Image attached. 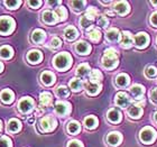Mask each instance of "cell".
Here are the masks:
<instances>
[{
    "mask_svg": "<svg viewBox=\"0 0 157 147\" xmlns=\"http://www.w3.org/2000/svg\"><path fill=\"white\" fill-rule=\"evenodd\" d=\"M40 79H42V82L45 85H52L55 82V75L52 72H48V71L43 72L42 75H40Z\"/></svg>",
    "mask_w": 157,
    "mask_h": 147,
    "instance_id": "cell-17",
    "label": "cell"
},
{
    "mask_svg": "<svg viewBox=\"0 0 157 147\" xmlns=\"http://www.w3.org/2000/svg\"><path fill=\"white\" fill-rule=\"evenodd\" d=\"M121 141H122V136H121L119 133L117 131H113V133H110L107 137V141L109 143V145L111 146H118L120 144Z\"/></svg>",
    "mask_w": 157,
    "mask_h": 147,
    "instance_id": "cell-12",
    "label": "cell"
},
{
    "mask_svg": "<svg viewBox=\"0 0 157 147\" xmlns=\"http://www.w3.org/2000/svg\"><path fill=\"white\" fill-rule=\"evenodd\" d=\"M53 63L56 69L64 71V70L70 69V66L72 64V56L70 55L69 53H61L54 57Z\"/></svg>",
    "mask_w": 157,
    "mask_h": 147,
    "instance_id": "cell-2",
    "label": "cell"
},
{
    "mask_svg": "<svg viewBox=\"0 0 157 147\" xmlns=\"http://www.w3.org/2000/svg\"><path fill=\"white\" fill-rule=\"evenodd\" d=\"M129 103H130V99H129L127 93H124V92L117 93V95H116V105L119 106V107H122V108H126V107H128Z\"/></svg>",
    "mask_w": 157,
    "mask_h": 147,
    "instance_id": "cell-9",
    "label": "cell"
},
{
    "mask_svg": "<svg viewBox=\"0 0 157 147\" xmlns=\"http://www.w3.org/2000/svg\"><path fill=\"white\" fill-rule=\"evenodd\" d=\"M139 137H140V141H144L145 144H151V143L156 139L157 133L155 131L154 128L145 127V128H143V129H141Z\"/></svg>",
    "mask_w": 157,
    "mask_h": 147,
    "instance_id": "cell-4",
    "label": "cell"
},
{
    "mask_svg": "<svg viewBox=\"0 0 157 147\" xmlns=\"http://www.w3.org/2000/svg\"><path fill=\"white\" fill-rule=\"evenodd\" d=\"M64 34H65L66 39H69V41H74V39L78 36V30H76L75 27H73V26L67 27V28L64 30Z\"/></svg>",
    "mask_w": 157,
    "mask_h": 147,
    "instance_id": "cell-23",
    "label": "cell"
},
{
    "mask_svg": "<svg viewBox=\"0 0 157 147\" xmlns=\"http://www.w3.org/2000/svg\"><path fill=\"white\" fill-rule=\"evenodd\" d=\"M115 10L116 13L124 16V15L128 14V11L130 10V7H129V5L126 1H119V2H117L115 5Z\"/></svg>",
    "mask_w": 157,
    "mask_h": 147,
    "instance_id": "cell-14",
    "label": "cell"
},
{
    "mask_svg": "<svg viewBox=\"0 0 157 147\" xmlns=\"http://www.w3.org/2000/svg\"><path fill=\"white\" fill-rule=\"evenodd\" d=\"M85 17L88 18L89 20L93 21L95 17H98V10L93 8V7H90L88 10H86V14H85Z\"/></svg>",
    "mask_w": 157,
    "mask_h": 147,
    "instance_id": "cell-36",
    "label": "cell"
},
{
    "mask_svg": "<svg viewBox=\"0 0 157 147\" xmlns=\"http://www.w3.org/2000/svg\"><path fill=\"white\" fill-rule=\"evenodd\" d=\"M88 35H89V38L91 39V41H93V42H99L100 38H101V33L98 29H95V28H92L88 33Z\"/></svg>",
    "mask_w": 157,
    "mask_h": 147,
    "instance_id": "cell-35",
    "label": "cell"
},
{
    "mask_svg": "<svg viewBox=\"0 0 157 147\" xmlns=\"http://www.w3.org/2000/svg\"><path fill=\"white\" fill-rule=\"evenodd\" d=\"M70 88L75 92L80 91V90L83 88V82H82L81 79H78V78L72 79V80L70 81Z\"/></svg>",
    "mask_w": 157,
    "mask_h": 147,
    "instance_id": "cell-27",
    "label": "cell"
},
{
    "mask_svg": "<svg viewBox=\"0 0 157 147\" xmlns=\"http://www.w3.org/2000/svg\"><path fill=\"white\" fill-rule=\"evenodd\" d=\"M1 129H2V124H1V121H0V131H1Z\"/></svg>",
    "mask_w": 157,
    "mask_h": 147,
    "instance_id": "cell-53",
    "label": "cell"
},
{
    "mask_svg": "<svg viewBox=\"0 0 157 147\" xmlns=\"http://www.w3.org/2000/svg\"><path fill=\"white\" fill-rule=\"evenodd\" d=\"M120 38V32L117 28H111L107 32V39L110 42H117Z\"/></svg>",
    "mask_w": 157,
    "mask_h": 147,
    "instance_id": "cell-26",
    "label": "cell"
},
{
    "mask_svg": "<svg viewBox=\"0 0 157 147\" xmlns=\"http://www.w3.org/2000/svg\"><path fill=\"white\" fill-rule=\"evenodd\" d=\"M146 74H147L148 76L153 78V76H155V75L157 74V69L154 68V66H148L147 69H146Z\"/></svg>",
    "mask_w": 157,
    "mask_h": 147,
    "instance_id": "cell-43",
    "label": "cell"
},
{
    "mask_svg": "<svg viewBox=\"0 0 157 147\" xmlns=\"http://www.w3.org/2000/svg\"><path fill=\"white\" fill-rule=\"evenodd\" d=\"M13 51L10 46L5 45L0 48V56L3 57V59H10V57H13Z\"/></svg>",
    "mask_w": 157,
    "mask_h": 147,
    "instance_id": "cell-30",
    "label": "cell"
},
{
    "mask_svg": "<svg viewBox=\"0 0 157 147\" xmlns=\"http://www.w3.org/2000/svg\"><path fill=\"white\" fill-rule=\"evenodd\" d=\"M56 125H57L56 120L53 117H51V116L42 118V120H40V128H42L44 131L54 130L56 127Z\"/></svg>",
    "mask_w": 157,
    "mask_h": 147,
    "instance_id": "cell-5",
    "label": "cell"
},
{
    "mask_svg": "<svg viewBox=\"0 0 157 147\" xmlns=\"http://www.w3.org/2000/svg\"><path fill=\"white\" fill-rule=\"evenodd\" d=\"M80 124H78V121L75 120H72L70 121L69 125H67V131H69L71 135H75L78 134V131H80Z\"/></svg>",
    "mask_w": 157,
    "mask_h": 147,
    "instance_id": "cell-32",
    "label": "cell"
},
{
    "mask_svg": "<svg viewBox=\"0 0 157 147\" xmlns=\"http://www.w3.org/2000/svg\"><path fill=\"white\" fill-rule=\"evenodd\" d=\"M120 44L124 48H129L134 44V37H132V35L129 32H124L122 35H121Z\"/></svg>",
    "mask_w": 157,
    "mask_h": 147,
    "instance_id": "cell-10",
    "label": "cell"
},
{
    "mask_svg": "<svg viewBox=\"0 0 157 147\" xmlns=\"http://www.w3.org/2000/svg\"><path fill=\"white\" fill-rule=\"evenodd\" d=\"M62 44V41L59 38V37H54L52 39V42H51V47L52 48H59V46Z\"/></svg>",
    "mask_w": 157,
    "mask_h": 147,
    "instance_id": "cell-42",
    "label": "cell"
},
{
    "mask_svg": "<svg viewBox=\"0 0 157 147\" xmlns=\"http://www.w3.org/2000/svg\"><path fill=\"white\" fill-rule=\"evenodd\" d=\"M107 117L111 122H119L121 120V112L118 111L117 109H111V110L108 111Z\"/></svg>",
    "mask_w": 157,
    "mask_h": 147,
    "instance_id": "cell-21",
    "label": "cell"
},
{
    "mask_svg": "<svg viewBox=\"0 0 157 147\" xmlns=\"http://www.w3.org/2000/svg\"><path fill=\"white\" fill-rule=\"evenodd\" d=\"M85 3H86L85 1H72L71 5L73 6L74 10H76V11H81V10L84 9Z\"/></svg>",
    "mask_w": 157,
    "mask_h": 147,
    "instance_id": "cell-39",
    "label": "cell"
},
{
    "mask_svg": "<svg viewBox=\"0 0 157 147\" xmlns=\"http://www.w3.org/2000/svg\"><path fill=\"white\" fill-rule=\"evenodd\" d=\"M85 89H86V91H88L89 95H98L99 92H100V90H101V84H100V83H94V82L89 81L85 83Z\"/></svg>",
    "mask_w": 157,
    "mask_h": 147,
    "instance_id": "cell-11",
    "label": "cell"
},
{
    "mask_svg": "<svg viewBox=\"0 0 157 147\" xmlns=\"http://www.w3.org/2000/svg\"><path fill=\"white\" fill-rule=\"evenodd\" d=\"M98 25L101 27H105L108 25V19L105 16H99L98 18Z\"/></svg>",
    "mask_w": 157,
    "mask_h": 147,
    "instance_id": "cell-44",
    "label": "cell"
},
{
    "mask_svg": "<svg viewBox=\"0 0 157 147\" xmlns=\"http://www.w3.org/2000/svg\"><path fill=\"white\" fill-rule=\"evenodd\" d=\"M149 43V36L146 33H138L134 37V44L138 48H145Z\"/></svg>",
    "mask_w": 157,
    "mask_h": 147,
    "instance_id": "cell-7",
    "label": "cell"
},
{
    "mask_svg": "<svg viewBox=\"0 0 157 147\" xmlns=\"http://www.w3.org/2000/svg\"><path fill=\"white\" fill-rule=\"evenodd\" d=\"M42 59H43L42 53L39 52V51H36V49H33V51H30L27 54V60L32 64H37V63H39L42 61Z\"/></svg>",
    "mask_w": 157,
    "mask_h": 147,
    "instance_id": "cell-13",
    "label": "cell"
},
{
    "mask_svg": "<svg viewBox=\"0 0 157 147\" xmlns=\"http://www.w3.org/2000/svg\"><path fill=\"white\" fill-rule=\"evenodd\" d=\"M128 114L130 116L131 118H134V119H137V118H140L141 114H143V109L140 107H138V106H131L129 110H128Z\"/></svg>",
    "mask_w": 157,
    "mask_h": 147,
    "instance_id": "cell-25",
    "label": "cell"
},
{
    "mask_svg": "<svg viewBox=\"0 0 157 147\" xmlns=\"http://www.w3.org/2000/svg\"><path fill=\"white\" fill-rule=\"evenodd\" d=\"M84 125L88 129H94L98 126V119L94 116H89V117L85 118Z\"/></svg>",
    "mask_w": 157,
    "mask_h": 147,
    "instance_id": "cell-28",
    "label": "cell"
},
{
    "mask_svg": "<svg viewBox=\"0 0 157 147\" xmlns=\"http://www.w3.org/2000/svg\"><path fill=\"white\" fill-rule=\"evenodd\" d=\"M18 108L23 114H28L33 110L34 108V101L33 99H30L29 97H25L19 101L18 103Z\"/></svg>",
    "mask_w": 157,
    "mask_h": 147,
    "instance_id": "cell-6",
    "label": "cell"
},
{
    "mask_svg": "<svg viewBox=\"0 0 157 147\" xmlns=\"http://www.w3.org/2000/svg\"><path fill=\"white\" fill-rule=\"evenodd\" d=\"M151 25H154L155 27H157V11L151 15Z\"/></svg>",
    "mask_w": 157,
    "mask_h": 147,
    "instance_id": "cell-47",
    "label": "cell"
},
{
    "mask_svg": "<svg viewBox=\"0 0 157 147\" xmlns=\"http://www.w3.org/2000/svg\"><path fill=\"white\" fill-rule=\"evenodd\" d=\"M75 51L81 55H86L91 51V46L86 42H78L75 45Z\"/></svg>",
    "mask_w": 157,
    "mask_h": 147,
    "instance_id": "cell-15",
    "label": "cell"
},
{
    "mask_svg": "<svg viewBox=\"0 0 157 147\" xmlns=\"http://www.w3.org/2000/svg\"><path fill=\"white\" fill-rule=\"evenodd\" d=\"M15 28V20L8 16L0 17V34L8 35Z\"/></svg>",
    "mask_w": 157,
    "mask_h": 147,
    "instance_id": "cell-3",
    "label": "cell"
},
{
    "mask_svg": "<svg viewBox=\"0 0 157 147\" xmlns=\"http://www.w3.org/2000/svg\"><path fill=\"white\" fill-rule=\"evenodd\" d=\"M21 5V1L18 0H10V1H5V6L8 7V9H16Z\"/></svg>",
    "mask_w": 157,
    "mask_h": 147,
    "instance_id": "cell-38",
    "label": "cell"
},
{
    "mask_svg": "<svg viewBox=\"0 0 157 147\" xmlns=\"http://www.w3.org/2000/svg\"><path fill=\"white\" fill-rule=\"evenodd\" d=\"M91 24H92L91 20H89L85 16L82 17L81 20H80V25H81L83 28H88L89 26H91Z\"/></svg>",
    "mask_w": 157,
    "mask_h": 147,
    "instance_id": "cell-41",
    "label": "cell"
},
{
    "mask_svg": "<svg viewBox=\"0 0 157 147\" xmlns=\"http://www.w3.org/2000/svg\"><path fill=\"white\" fill-rule=\"evenodd\" d=\"M0 147H13L11 141L7 136L0 137Z\"/></svg>",
    "mask_w": 157,
    "mask_h": 147,
    "instance_id": "cell-40",
    "label": "cell"
},
{
    "mask_svg": "<svg viewBox=\"0 0 157 147\" xmlns=\"http://www.w3.org/2000/svg\"><path fill=\"white\" fill-rule=\"evenodd\" d=\"M59 3H61V1H48L49 6H57Z\"/></svg>",
    "mask_w": 157,
    "mask_h": 147,
    "instance_id": "cell-49",
    "label": "cell"
},
{
    "mask_svg": "<svg viewBox=\"0 0 157 147\" xmlns=\"http://www.w3.org/2000/svg\"><path fill=\"white\" fill-rule=\"evenodd\" d=\"M130 91L136 99H141V97H143V95H144V92H145V89H144V87L140 84H135L131 87Z\"/></svg>",
    "mask_w": 157,
    "mask_h": 147,
    "instance_id": "cell-22",
    "label": "cell"
},
{
    "mask_svg": "<svg viewBox=\"0 0 157 147\" xmlns=\"http://www.w3.org/2000/svg\"><path fill=\"white\" fill-rule=\"evenodd\" d=\"M21 128V122L18 119H11L8 122V131L10 133H17Z\"/></svg>",
    "mask_w": 157,
    "mask_h": 147,
    "instance_id": "cell-24",
    "label": "cell"
},
{
    "mask_svg": "<svg viewBox=\"0 0 157 147\" xmlns=\"http://www.w3.org/2000/svg\"><path fill=\"white\" fill-rule=\"evenodd\" d=\"M71 111V105L69 102L65 101H59L55 105V112L59 116H65Z\"/></svg>",
    "mask_w": 157,
    "mask_h": 147,
    "instance_id": "cell-8",
    "label": "cell"
},
{
    "mask_svg": "<svg viewBox=\"0 0 157 147\" xmlns=\"http://www.w3.org/2000/svg\"><path fill=\"white\" fill-rule=\"evenodd\" d=\"M43 20H44L46 24H51V25H52V24H55L56 21H59L55 13L49 11V10H47V11H45V13L43 14Z\"/></svg>",
    "mask_w": 157,
    "mask_h": 147,
    "instance_id": "cell-18",
    "label": "cell"
},
{
    "mask_svg": "<svg viewBox=\"0 0 157 147\" xmlns=\"http://www.w3.org/2000/svg\"><path fill=\"white\" fill-rule=\"evenodd\" d=\"M129 81H130V79L127 74H119L116 79V83L118 87H126L129 84Z\"/></svg>",
    "mask_w": 157,
    "mask_h": 147,
    "instance_id": "cell-31",
    "label": "cell"
},
{
    "mask_svg": "<svg viewBox=\"0 0 157 147\" xmlns=\"http://www.w3.org/2000/svg\"><path fill=\"white\" fill-rule=\"evenodd\" d=\"M154 118H155V121L157 122V112H155V116H154Z\"/></svg>",
    "mask_w": 157,
    "mask_h": 147,
    "instance_id": "cell-51",
    "label": "cell"
},
{
    "mask_svg": "<svg viewBox=\"0 0 157 147\" xmlns=\"http://www.w3.org/2000/svg\"><path fill=\"white\" fill-rule=\"evenodd\" d=\"M42 1L40 0H37V1H28V5H29L32 8H34V9H36V8H38L40 5H42Z\"/></svg>",
    "mask_w": 157,
    "mask_h": 147,
    "instance_id": "cell-45",
    "label": "cell"
},
{
    "mask_svg": "<svg viewBox=\"0 0 157 147\" xmlns=\"http://www.w3.org/2000/svg\"><path fill=\"white\" fill-rule=\"evenodd\" d=\"M55 15L57 17V20L59 21H63L67 18V10L64 8V7H59L55 10Z\"/></svg>",
    "mask_w": 157,
    "mask_h": 147,
    "instance_id": "cell-34",
    "label": "cell"
},
{
    "mask_svg": "<svg viewBox=\"0 0 157 147\" xmlns=\"http://www.w3.org/2000/svg\"><path fill=\"white\" fill-rule=\"evenodd\" d=\"M39 101L43 107H48L53 101V97L49 92H43L40 97H39Z\"/></svg>",
    "mask_w": 157,
    "mask_h": 147,
    "instance_id": "cell-20",
    "label": "cell"
},
{
    "mask_svg": "<svg viewBox=\"0 0 157 147\" xmlns=\"http://www.w3.org/2000/svg\"><path fill=\"white\" fill-rule=\"evenodd\" d=\"M56 93H57V95H59V97H61V98H65V97H67V95H70V91H69V89L66 88V87H64V85H61V87H59V88H57V90H56Z\"/></svg>",
    "mask_w": 157,
    "mask_h": 147,
    "instance_id": "cell-37",
    "label": "cell"
},
{
    "mask_svg": "<svg viewBox=\"0 0 157 147\" xmlns=\"http://www.w3.org/2000/svg\"><path fill=\"white\" fill-rule=\"evenodd\" d=\"M102 64L105 69H115L118 65V53L115 48H107L102 57Z\"/></svg>",
    "mask_w": 157,
    "mask_h": 147,
    "instance_id": "cell-1",
    "label": "cell"
},
{
    "mask_svg": "<svg viewBox=\"0 0 157 147\" xmlns=\"http://www.w3.org/2000/svg\"><path fill=\"white\" fill-rule=\"evenodd\" d=\"M13 98H15L13 92L11 90H9V89H6V90H3L0 93V99H1V101L3 103H11L13 101Z\"/></svg>",
    "mask_w": 157,
    "mask_h": 147,
    "instance_id": "cell-16",
    "label": "cell"
},
{
    "mask_svg": "<svg viewBox=\"0 0 157 147\" xmlns=\"http://www.w3.org/2000/svg\"><path fill=\"white\" fill-rule=\"evenodd\" d=\"M151 98L154 101H157V89H153L151 91Z\"/></svg>",
    "mask_w": 157,
    "mask_h": 147,
    "instance_id": "cell-48",
    "label": "cell"
},
{
    "mask_svg": "<svg viewBox=\"0 0 157 147\" xmlns=\"http://www.w3.org/2000/svg\"><path fill=\"white\" fill-rule=\"evenodd\" d=\"M67 147H83L81 141H71L67 145Z\"/></svg>",
    "mask_w": 157,
    "mask_h": 147,
    "instance_id": "cell-46",
    "label": "cell"
},
{
    "mask_svg": "<svg viewBox=\"0 0 157 147\" xmlns=\"http://www.w3.org/2000/svg\"><path fill=\"white\" fill-rule=\"evenodd\" d=\"M46 38V33L43 29H35L32 35V39L34 43H42Z\"/></svg>",
    "mask_w": 157,
    "mask_h": 147,
    "instance_id": "cell-19",
    "label": "cell"
},
{
    "mask_svg": "<svg viewBox=\"0 0 157 147\" xmlns=\"http://www.w3.org/2000/svg\"><path fill=\"white\" fill-rule=\"evenodd\" d=\"M102 73L99 70H93L90 72V81L94 82V83H100V81L102 80Z\"/></svg>",
    "mask_w": 157,
    "mask_h": 147,
    "instance_id": "cell-33",
    "label": "cell"
},
{
    "mask_svg": "<svg viewBox=\"0 0 157 147\" xmlns=\"http://www.w3.org/2000/svg\"><path fill=\"white\" fill-rule=\"evenodd\" d=\"M151 3H153L154 6H157V1H151Z\"/></svg>",
    "mask_w": 157,
    "mask_h": 147,
    "instance_id": "cell-52",
    "label": "cell"
},
{
    "mask_svg": "<svg viewBox=\"0 0 157 147\" xmlns=\"http://www.w3.org/2000/svg\"><path fill=\"white\" fill-rule=\"evenodd\" d=\"M2 70H3V64L1 62H0V73L2 72Z\"/></svg>",
    "mask_w": 157,
    "mask_h": 147,
    "instance_id": "cell-50",
    "label": "cell"
},
{
    "mask_svg": "<svg viewBox=\"0 0 157 147\" xmlns=\"http://www.w3.org/2000/svg\"><path fill=\"white\" fill-rule=\"evenodd\" d=\"M90 66L88 65V64H81V65L78 66V69H76V74H78V76H80V78H84V76H86L88 74H90Z\"/></svg>",
    "mask_w": 157,
    "mask_h": 147,
    "instance_id": "cell-29",
    "label": "cell"
}]
</instances>
